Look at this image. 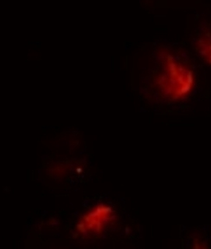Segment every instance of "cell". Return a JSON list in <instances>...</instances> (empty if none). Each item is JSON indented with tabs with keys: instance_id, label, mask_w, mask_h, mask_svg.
I'll return each instance as SVG.
<instances>
[{
	"instance_id": "7a4b0ae2",
	"label": "cell",
	"mask_w": 211,
	"mask_h": 249,
	"mask_svg": "<svg viewBox=\"0 0 211 249\" xmlns=\"http://www.w3.org/2000/svg\"><path fill=\"white\" fill-rule=\"evenodd\" d=\"M116 218V213L111 206L99 204L85 214L78 222L77 232L83 237L102 234Z\"/></svg>"
},
{
	"instance_id": "3957f363",
	"label": "cell",
	"mask_w": 211,
	"mask_h": 249,
	"mask_svg": "<svg viewBox=\"0 0 211 249\" xmlns=\"http://www.w3.org/2000/svg\"><path fill=\"white\" fill-rule=\"evenodd\" d=\"M195 47L200 57L211 66V29L204 30L198 35Z\"/></svg>"
},
{
	"instance_id": "6da1fadb",
	"label": "cell",
	"mask_w": 211,
	"mask_h": 249,
	"mask_svg": "<svg viewBox=\"0 0 211 249\" xmlns=\"http://www.w3.org/2000/svg\"><path fill=\"white\" fill-rule=\"evenodd\" d=\"M156 83L162 95L169 100L185 99L193 91L195 75L190 66L170 53H163Z\"/></svg>"
}]
</instances>
